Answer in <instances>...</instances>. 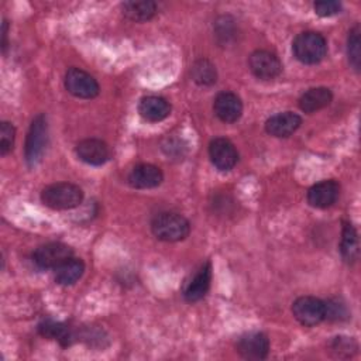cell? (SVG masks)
Masks as SVG:
<instances>
[{
  "label": "cell",
  "instance_id": "6da1fadb",
  "mask_svg": "<svg viewBox=\"0 0 361 361\" xmlns=\"http://www.w3.org/2000/svg\"><path fill=\"white\" fill-rule=\"evenodd\" d=\"M41 202L54 210H69L83 202V190L71 182H58L41 192Z\"/></svg>",
  "mask_w": 361,
  "mask_h": 361
},
{
  "label": "cell",
  "instance_id": "7a4b0ae2",
  "mask_svg": "<svg viewBox=\"0 0 361 361\" xmlns=\"http://www.w3.org/2000/svg\"><path fill=\"white\" fill-rule=\"evenodd\" d=\"M151 231L158 240L175 243L188 237L190 231V224L179 213L162 212L152 219Z\"/></svg>",
  "mask_w": 361,
  "mask_h": 361
},
{
  "label": "cell",
  "instance_id": "3957f363",
  "mask_svg": "<svg viewBox=\"0 0 361 361\" xmlns=\"http://www.w3.org/2000/svg\"><path fill=\"white\" fill-rule=\"evenodd\" d=\"M295 58L305 65H314L324 59L327 54L326 38L314 31H305L295 37L292 42Z\"/></svg>",
  "mask_w": 361,
  "mask_h": 361
},
{
  "label": "cell",
  "instance_id": "277c9868",
  "mask_svg": "<svg viewBox=\"0 0 361 361\" xmlns=\"http://www.w3.org/2000/svg\"><path fill=\"white\" fill-rule=\"evenodd\" d=\"M47 144H48L47 117L44 114H37L30 124V130L25 140V161L28 166H35L41 161L47 149Z\"/></svg>",
  "mask_w": 361,
  "mask_h": 361
},
{
  "label": "cell",
  "instance_id": "5b68a950",
  "mask_svg": "<svg viewBox=\"0 0 361 361\" xmlns=\"http://www.w3.org/2000/svg\"><path fill=\"white\" fill-rule=\"evenodd\" d=\"M65 89L79 99H93L100 90L96 79L80 68H69L66 71Z\"/></svg>",
  "mask_w": 361,
  "mask_h": 361
},
{
  "label": "cell",
  "instance_id": "8992f818",
  "mask_svg": "<svg viewBox=\"0 0 361 361\" xmlns=\"http://www.w3.org/2000/svg\"><path fill=\"white\" fill-rule=\"evenodd\" d=\"M72 257L73 250L63 243H47L32 252V261L42 269H56Z\"/></svg>",
  "mask_w": 361,
  "mask_h": 361
},
{
  "label": "cell",
  "instance_id": "52a82bcc",
  "mask_svg": "<svg viewBox=\"0 0 361 361\" xmlns=\"http://www.w3.org/2000/svg\"><path fill=\"white\" fill-rule=\"evenodd\" d=\"M295 319L303 326H316L326 319L324 300L314 296H300L292 305Z\"/></svg>",
  "mask_w": 361,
  "mask_h": 361
},
{
  "label": "cell",
  "instance_id": "ba28073f",
  "mask_svg": "<svg viewBox=\"0 0 361 361\" xmlns=\"http://www.w3.org/2000/svg\"><path fill=\"white\" fill-rule=\"evenodd\" d=\"M248 66L251 72L262 80H271L281 75L282 63L279 58L267 49H257L248 58Z\"/></svg>",
  "mask_w": 361,
  "mask_h": 361
},
{
  "label": "cell",
  "instance_id": "9c48e42d",
  "mask_svg": "<svg viewBox=\"0 0 361 361\" xmlns=\"http://www.w3.org/2000/svg\"><path fill=\"white\" fill-rule=\"evenodd\" d=\"M209 157L212 164L221 172L231 171L238 162V152L234 144L224 137H217L210 141Z\"/></svg>",
  "mask_w": 361,
  "mask_h": 361
},
{
  "label": "cell",
  "instance_id": "30bf717a",
  "mask_svg": "<svg viewBox=\"0 0 361 361\" xmlns=\"http://www.w3.org/2000/svg\"><path fill=\"white\" fill-rule=\"evenodd\" d=\"M235 348L245 360H264L269 353V340L261 331H248L240 336Z\"/></svg>",
  "mask_w": 361,
  "mask_h": 361
},
{
  "label": "cell",
  "instance_id": "8fae6325",
  "mask_svg": "<svg viewBox=\"0 0 361 361\" xmlns=\"http://www.w3.org/2000/svg\"><path fill=\"white\" fill-rule=\"evenodd\" d=\"M75 151L82 162L93 166H100L106 164L111 157L110 147L99 138L82 140L80 142H78Z\"/></svg>",
  "mask_w": 361,
  "mask_h": 361
},
{
  "label": "cell",
  "instance_id": "7c38bea8",
  "mask_svg": "<svg viewBox=\"0 0 361 361\" xmlns=\"http://www.w3.org/2000/svg\"><path fill=\"white\" fill-rule=\"evenodd\" d=\"M210 281H212V264L207 261L203 265L199 267V269L185 282L183 285V298L193 303L202 300L209 288H210Z\"/></svg>",
  "mask_w": 361,
  "mask_h": 361
},
{
  "label": "cell",
  "instance_id": "4fadbf2b",
  "mask_svg": "<svg viewBox=\"0 0 361 361\" xmlns=\"http://www.w3.org/2000/svg\"><path fill=\"white\" fill-rule=\"evenodd\" d=\"M340 195V185L334 179H324L307 190V203L316 209H327L336 203Z\"/></svg>",
  "mask_w": 361,
  "mask_h": 361
},
{
  "label": "cell",
  "instance_id": "5bb4252c",
  "mask_svg": "<svg viewBox=\"0 0 361 361\" xmlns=\"http://www.w3.org/2000/svg\"><path fill=\"white\" fill-rule=\"evenodd\" d=\"M162 180V171L152 164H138L130 171L127 176L128 185L134 189H152L159 186Z\"/></svg>",
  "mask_w": 361,
  "mask_h": 361
},
{
  "label": "cell",
  "instance_id": "9a60e30c",
  "mask_svg": "<svg viewBox=\"0 0 361 361\" xmlns=\"http://www.w3.org/2000/svg\"><path fill=\"white\" fill-rule=\"evenodd\" d=\"M213 110L223 123H235L243 114V102L233 92H220L213 102Z\"/></svg>",
  "mask_w": 361,
  "mask_h": 361
},
{
  "label": "cell",
  "instance_id": "2e32d148",
  "mask_svg": "<svg viewBox=\"0 0 361 361\" xmlns=\"http://www.w3.org/2000/svg\"><path fill=\"white\" fill-rule=\"evenodd\" d=\"M302 124V117L293 111H282L271 116L265 121V130L268 134L285 138L292 135Z\"/></svg>",
  "mask_w": 361,
  "mask_h": 361
},
{
  "label": "cell",
  "instance_id": "e0dca14e",
  "mask_svg": "<svg viewBox=\"0 0 361 361\" xmlns=\"http://www.w3.org/2000/svg\"><path fill=\"white\" fill-rule=\"evenodd\" d=\"M138 113L145 121L158 123L171 114V104L161 96H144L138 103Z\"/></svg>",
  "mask_w": 361,
  "mask_h": 361
},
{
  "label": "cell",
  "instance_id": "ac0fdd59",
  "mask_svg": "<svg viewBox=\"0 0 361 361\" xmlns=\"http://www.w3.org/2000/svg\"><path fill=\"white\" fill-rule=\"evenodd\" d=\"M333 100V93L327 87H312L299 97V107L302 111L312 114L329 106Z\"/></svg>",
  "mask_w": 361,
  "mask_h": 361
},
{
  "label": "cell",
  "instance_id": "d6986e66",
  "mask_svg": "<svg viewBox=\"0 0 361 361\" xmlns=\"http://www.w3.org/2000/svg\"><path fill=\"white\" fill-rule=\"evenodd\" d=\"M85 272V264L79 258H69L55 269V281L62 286L76 283Z\"/></svg>",
  "mask_w": 361,
  "mask_h": 361
},
{
  "label": "cell",
  "instance_id": "ffe728a7",
  "mask_svg": "<svg viewBox=\"0 0 361 361\" xmlns=\"http://www.w3.org/2000/svg\"><path fill=\"white\" fill-rule=\"evenodd\" d=\"M123 14L135 23H144L151 20L157 14V4L149 0L144 1H124L121 3Z\"/></svg>",
  "mask_w": 361,
  "mask_h": 361
},
{
  "label": "cell",
  "instance_id": "44dd1931",
  "mask_svg": "<svg viewBox=\"0 0 361 361\" xmlns=\"http://www.w3.org/2000/svg\"><path fill=\"white\" fill-rule=\"evenodd\" d=\"M340 252L347 264H353L358 258V234L350 221L343 223Z\"/></svg>",
  "mask_w": 361,
  "mask_h": 361
},
{
  "label": "cell",
  "instance_id": "7402d4cb",
  "mask_svg": "<svg viewBox=\"0 0 361 361\" xmlns=\"http://www.w3.org/2000/svg\"><path fill=\"white\" fill-rule=\"evenodd\" d=\"M38 331L41 336L47 337V338H52V340H58L63 347L71 345L72 340H73V334L72 331L59 322H54V320H44L38 324Z\"/></svg>",
  "mask_w": 361,
  "mask_h": 361
},
{
  "label": "cell",
  "instance_id": "603a6c76",
  "mask_svg": "<svg viewBox=\"0 0 361 361\" xmlns=\"http://www.w3.org/2000/svg\"><path fill=\"white\" fill-rule=\"evenodd\" d=\"M190 75L193 82H196L200 86H210L216 83L217 80V72L216 66L207 61V59H197L192 68H190Z\"/></svg>",
  "mask_w": 361,
  "mask_h": 361
},
{
  "label": "cell",
  "instance_id": "cb8c5ba5",
  "mask_svg": "<svg viewBox=\"0 0 361 361\" xmlns=\"http://www.w3.org/2000/svg\"><path fill=\"white\" fill-rule=\"evenodd\" d=\"M360 25L355 24L350 31L347 37V55H348V62L351 66L360 72L361 68V39H360Z\"/></svg>",
  "mask_w": 361,
  "mask_h": 361
},
{
  "label": "cell",
  "instance_id": "d4e9b609",
  "mask_svg": "<svg viewBox=\"0 0 361 361\" xmlns=\"http://www.w3.org/2000/svg\"><path fill=\"white\" fill-rule=\"evenodd\" d=\"M16 140V128L8 121H1L0 124V154L7 155L13 147Z\"/></svg>",
  "mask_w": 361,
  "mask_h": 361
},
{
  "label": "cell",
  "instance_id": "484cf974",
  "mask_svg": "<svg viewBox=\"0 0 361 361\" xmlns=\"http://www.w3.org/2000/svg\"><path fill=\"white\" fill-rule=\"evenodd\" d=\"M326 306V319L333 322H341L348 317V312L344 303L337 299H330L324 302Z\"/></svg>",
  "mask_w": 361,
  "mask_h": 361
},
{
  "label": "cell",
  "instance_id": "4316f807",
  "mask_svg": "<svg viewBox=\"0 0 361 361\" xmlns=\"http://www.w3.org/2000/svg\"><path fill=\"white\" fill-rule=\"evenodd\" d=\"M331 348L337 357H351L357 351V343L348 337H336L331 341Z\"/></svg>",
  "mask_w": 361,
  "mask_h": 361
},
{
  "label": "cell",
  "instance_id": "83f0119b",
  "mask_svg": "<svg viewBox=\"0 0 361 361\" xmlns=\"http://www.w3.org/2000/svg\"><path fill=\"white\" fill-rule=\"evenodd\" d=\"M313 8L317 16L320 17H331L341 11V3L336 0H327V1H316L313 4Z\"/></svg>",
  "mask_w": 361,
  "mask_h": 361
},
{
  "label": "cell",
  "instance_id": "f1b7e54d",
  "mask_svg": "<svg viewBox=\"0 0 361 361\" xmlns=\"http://www.w3.org/2000/svg\"><path fill=\"white\" fill-rule=\"evenodd\" d=\"M7 30H8V23H7V20H3V28H1V48H3V52L6 51V47H7Z\"/></svg>",
  "mask_w": 361,
  "mask_h": 361
}]
</instances>
